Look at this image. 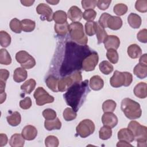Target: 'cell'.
Wrapping results in <instances>:
<instances>
[{
	"label": "cell",
	"instance_id": "6da1fadb",
	"mask_svg": "<svg viewBox=\"0 0 147 147\" xmlns=\"http://www.w3.org/2000/svg\"><path fill=\"white\" fill-rule=\"evenodd\" d=\"M91 51L87 45H79L75 42H67L64 61L61 67L62 76L70 74L73 71L82 68V63Z\"/></svg>",
	"mask_w": 147,
	"mask_h": 147
},
{
	"label": "cell",
	"instance_id": "7a4b0ae2",
	"mask_svg": "<svg viewBox=\"0 0 147 147\" xmlns=\"http://www.w3.org/2000/svg\"><path fill=\"white\" fill-rule=\"evenodd\" d=\"M90 91L88 80H85L73 84L63 96L67 104L76 112L83 103Z\"/></svg>",
	"mask_w": 147,
	"mask_h": 147
},
{
	"label": "cell",
	"instance_id": "3957f363",
	"mask_svg": "<svg viewBox=\"0 0 147 147\" xmlns=\"http://www.w3.org/2000/svg\"><path fill=\"white\" fill-rule=\"evenodd\" d=\"M121 109L125 115L129 119L139 118L142 114L140 105L129 98H124L122 100Z\"/></svg>",
	"mask_w": 147,
	"mask_h": 147
},
{
	"label": "cell",
	"instance_id": "277c9868",
	"mask_svg": "<svg viewBox=\"0 0 147 147\" xmlns=\"http://www.w3.org/2000/svg\"><path fill=\"white\" fill-rule=\"evenodd\" d=\"M128 129L133 133L134 136V140L137 142L138 146H146L147 127L145 126L141 125L136 121H132L129 123Z\"/></svg>",
	"mask_w": 147,
	"mask_h": 147
},
{
	"label": "cell",
	"instance_id": "5b68a950",
	"mask_svg": "<svg viewBox=\"0 0 147 147\" xmlns=\"http://www.w3.org/2000/svg\"><path fill=\"white\" fill-rule=\"evenodd\" d=\"M71 38L75 42L85 45L88 42V38L85 35L83 26L79 22H74L69 25V29Z\"/></svg>",
	"mask_w": 147,
	"mask_h": 147
},
{
	"label": "cell",
	"instance_id": "8992f818",
	"mask_svg": "<svg viewBox=\"0 0 147 147\" xmlns=\"http://www.w3.org/2000/svg\"><path fill=\"white\" fill-rule=\"evenodd\" d=\"M133 81L131 74L128 72H119L115 71L110 79V85L115 88H118L122 86L127 87Z\"/></svg>",
	"mask_w": 147,
	"mask_h": 147
},
{
	"label": "cell",
	"instance_id": "52a82bcc",
	"mask_svg": "<svg viewBox=\"0 0 147 147\" xmlns=\"http://www.w3.org/2000/svg\"><path fill=\"white\" fill-rule=\"evenodd\" d=\"M82 80L81 72L76 71L69 75L60 79L58 83V90L60 92H64L75 83L80 82Z\"/></svg>",
	"mask_w": 147,
	"mask_h": 147
},
{
	"label": "cell",
	"instance_id": "ba28073f",
	"mask_svg": "<svg viewBox=\"0 0 147 147\" xmlns=\"http://www.w3.org/2000/svg\"><path fill=\"white\" fill-rule=\"evenodd\" d=\"M78 135L82 138H86L95 131V124L90 119H85L80 121L76 127Z\"/></svg>",
	"mask_w": 147,
	"mask_h": 147
},
{
	"label": "cell",
	"instance_id": "9c48e42d",
	"mask_svg": "<svg viewBox=\"0 0 147 147\" xmlns=\"http://www.w3.org/2000/svg\"><path fill=\"white\" fill-rule=\"evenodd\" d=\"M16 59L21 67L25 69H30L36 65V61L33 57L25 51H20L16 55Z\"/></svg>",
	"mask_w": 147,
	"mask_h": 147
},
{
	"label": "cell",
	"instance_id": "30bf717a",
	"mask_svg": "<svg viewBox=\"0 0 147 147\" xmlns=\"http://www.w3.org/2000/svg\"><path fill=\"white\" fill-rule=\"evenodd\" d=\"M33 96L36 99V103L38 106H42L47 103L53 102L55 98L49 95L42 87H38L35 90Z\"/></svg>",
	"mask_w": 147,
	"mask_h": 147
},
{
	"label": "cell",
	"instance_id": "8fae6325",
	"mask_svg": "<svg viewBox=\"0 0 147 147\" xmlns=\"http://www.w3.org/2000/svg\"><path fill=\"white\" fill-rule=\"evenodd\" d=\"M99 61V56L96 52H93L88 54L82 61V68L85 71H93Z\"/></svg>",
	"mask_w": 147,
	"mask_h": 147
},
{
	"label": "cell",
	"instance_id": "7c38bea8",
	"mask_svg": "<svg viewBox=\"0 0 147 147\" xmlns=\"http://www.w3.org/2000/svg\"><path fill=\"white\" fill-rule=\"evenodd\" d=\"M36 11L41 16L40 19L42 21L46 20L50 22L53 20V11L48 5L44 3H39L36 7Z\"/></svg>",
	"mask_w": 147,
	"mask_h": 147
},
{
	"label": "cell",
	"instance_id": "4fadbf2b",
	"mask_svg": "<svg viewBox=\"0 0 147 147\" xmlns=\"http://www.w3.org/2000/svg\"><path fill=\"white\" fill-rule=\"evenodd\" d=\"M102 122L104 126L113 128L118 123V118L111 112H106L102 117Z\"/></svg>",
	"mask_w": 147,
	"mask_h": 147
},
{
	"label": "cell",
	"instance_id": "5bb4252c",
	"mask_svg": "<svg viewBox=\"0 0 147 147\" xmlns=\"http://www.w3.org/2000/svg\"><path fill=\"white\" fill-rule=\"evenodd\" d=\"M105 48L107 50L109 49H117L120 45V40L114 35H109L105 39L104 41Z\"/></svg>",
	"mask_w": 147,
	"mask_h": 147
},
{
	"label": "cell",
	"instance_id": "9a60e30c",
	"mask_svg": "<svg viewBox=\"0 0 147 147\" xmlns=\"http://www.w3.org/2000/svg\"><path fill=\"white\" fill-rule=\"evenodd\" d=\"M21 134L25 140L32 141L36 137L37 135V130L32 125H26L23 128Z\"/></svg>",
	"mask_w": 147,
	"mask_h": 147
},
{
	"label": "cell",
	"instance_id": "2e32d148",
	"mask_svg": "<svg viewBox=\"0 0 147 147\" xmlns=\"http://www.w3.org/2000/svg\"><path fill=\"white\" fill-rule=\"evenodd\" d=\"M68 17L71 21L74 22H79L83 17L82 10L76 6H71L68 11Z\"/></svg>",
	"mask_w": 147,
	"mask_h": 147
},
{
	"label": "cell",
	"instance_id": "e0dca14e",
	"mask_svg": "<svg viewBox=\"0 0 147 147\" xmlns=\"http://www.w3.org/2000/svg\"><path fill=\"white\" fill-rule=\"evenodd\" d=\"M118 139L127 142H131L134 140V136L131 131L128 128L121 129L118 132Z\"/></svg>",
	"mask_w": 147,
	"mask_h": 147
},
{
	"label": "cell",
	"instance_id": "ac0fdd59",
	"mask_svg": "<svg viewBox=\"0 0 147 147\" xmlns=\"http://www.w3.org/2000/svg\"><path fill=\"white\" fill-rule=\"evenodd\" d=\"M134 95L141 99L145 98L147 96V84L145 82L138 83L134 88Z\"/></svg>",
	"mask_w": 147,
	"mask_h": 147
},
{
	"label": "cell",
	"instance_id": "d6986e66",
	"mask_svg": "<svg viewBox=\"0 0 147 147\" xmlns=\"http://www.w3.org/2000/svg\"><path fill=\"white\" fill-rule=\"evenodd\" d=\"M107 26L111 30H118L122 26V20L119 17L111 16L107 20Z\"/></svg>",
	"mask_w": 147,
	"mask_h": 147
},
{
	"label": "cell",
	"instance_id": "ffe728a7",
	"mask_svg": "<svg viewBox=\"0 0 147 147\" xmlns=\"http://www.w3.org/2000/svg\"><path fill=\"white\" fill-rule=\"evenodd\" d=\"M89 85L92 90L98 91L103 87L104 82L99 75H94L90 78Z\"/></svg>",
	"mask_w": 147,
	"mask_h": 147
},
{
	"label": "cell",
	"instance_id": "44dd1931",
	"mask_svg": "<svg viewBox=\"0 0 147 147\" xmlns=\"http://www.w3.org/2000/svg\"><path fill=\"white\" fill-rule=\"evenodd\" d=\"M28 77V74L26 70L22 67H18L14 71L13 74V80L17 83H20L25 80Z\"/></svg>",
	"mask_w": 147,
	"mask_h": 147
},
{
	"label": "cell",
	"instance_id": "7402d4cb",
	"mask_svg": "<svg viewBox=\"0 0 147 147\" xmlns=\"http://www.w3.org/2000/svg\"><path fill=\"white\" fill-rule=\"evenodd\" d=\"M127 22L129 25L134 29H138L141 25V17L134 13H131L127 17Z\"/></svg>",
	"mask_w": 147,
	"mask_h": 147
},
{
	"label": "cell",
	"instance_id": "603a6c76",
	"mask_svg": "<svg viewBox=\"0 0 147 147\" xmlns=\"http://www.w3.org/2000/svg\"><path fill=\"white\" fill-rule=\"evenodd\" d=\"M25 139L22 134L16 133L12 135L10 140L9 145L11 147H22L24 145Z\"/></svg>",
	"mask_w": 147,
	"mask_h": 147
},
{
	"label": "cell",
	"instance_id": "cb8c5ba5",
	"mask_svg": "<svg viewBox=\"0 0 147 147\" xmlns=\"http://www.w3.org/2000/svg\"><path fill=\"white\" fill-rule=\"evenodd\" d=\"M59 81V79L57 78L53 75H49L47 78L45 80V83L47 87L51 90H52L53 92H59V90H58Z\"/></svg>",
	"mask_w": 147,
	"mask_h": 147
},
{
	"label": "cell",
	"instance_id": "d4e9b609",
	"mask_svg": "<svg viewBox=\"0 0 147 147\" xmlns=\"http://www.w3.org/2000/svg\"><path fill=\"white\" fill-rule=\"evenodd\" d=\"M127 54L131 59H137L142 54L141 48L136 44H131L127 48Z\"/></svg>",
	"mask_w": 147,
	"mask_h": 147
},
{
	"label": "cell",
	"instance_id": "484cf974",
	"mask_svg": "<svg viewBox=\"0 0 147 147\" xmlns=\"http://www.w3.org/2000/svg\"><path fill=\"white\" fill-rule=\"evenodd\" d=\"M44 127L47 130H59L61 127V123L58 118L52 120H45L44 122Z\"/></svg>",
	"mask_w": 147,
	"mask_h": 147
},
{
	"label": "cell",
	"instance_id": "4316f807",
	"mask_svg": "<svg viewBox=\"0 0 147 147\" xmlns=\"http://www.w3.org/2000/svg\"><path fill=\"white\" fill-rule=\"evenodd\" d=\"M95 34H96L98 44L103 42L105 39L108 36L105 29L100 26L97 22H95Z\"/></svg>",
	"mask_w": 147,
	"mask_h": 147
},
{
	"label": "cell",
	"instance_id": "83f0119b",
	"mask_svg": "<svg viewBox=\"0 0 147 147\" xmlns=\"http://www.w3.org/2000/svg\"><path fill=\"white\" fill-rule=\"evenodd\" d=\"M53 20L55 21L56 24H64L67 22V14L63 10L56 11L53 14Z\"/></svg>",
	"mask_w": 147,
	"mask_h": 147
},
{
	"label": "cell",
	"instance_id": "f1b7e54d",
	"mask_svg": "<svg viewBox=\"0 0 147 147\" xmlns=\"http://www.w3.org/2000/svg\"><path fill=\"white\" fill-rule=\"evenodd\" d=\"M134 74L140 79H144L147 76V66L137 64L133 69Z\"/></svg>",
	"mask_w": 147,
	"mask_h": 147
},
{
	"label": "cell",
	"instance_id": "f546056e",
	"mask_svg": "<svg viewBox=\"0 0 147 147\" xmlns=\"http://www.w3.org/2000/svg\"><path fill=\"white\" fill-rule=\"evenodd\" d=\"M6 119L10 125L12 126H17L21 123V114L18 111H14L11 115L7 116Z\"/></svg>",
	"mask_w": 147,
	"mask_h": 147
},
{
	"label": "cell",
	"instance_id": "4dcf8cb0",
	"mask_svg": "<svg viewBox=\"0 0 147 147\" xmlns=\"http://www.w3.org/2000/svg\"><path fill=\"white\" fill-rule=\"evenodd\" d=\"M36 85L35 80L30 79L21 86V89L27 94H30L34 89Z\"/></svg>",
	"mask_w": 147,
	"mask_h": 147
},
{
	"label": "cell",
	"instance_id": "1f68e13d",
	"mask_svg": "<svg viewBox=\"0 0 147 147\" xmlns=\"http://www.w3.org/2000/svg\"><path fill=\"white\" fill-rule=\"evenodd\" d=\"M22 30L26 32H32L36 26V23L34 21L29 19H24L21 21Z\"/></svg>",
	"mask_w": 147,
	"mask_h": 147
},
{
	"label": "cell",
	"instance_id": "d6a6232c",
	"mask_svg": "<svg viewBox=\"0 0 147 147\" xmlns=\"http://www.w3.org/2000/svg\"><path fill=\"white\" fill-rule=\"evenodd\" d=\"M69 29V25L67 22L63 24H55V32L61 36H65L68 32Z\"/></svg>",
	"mask_w": 147,
	"mask_h": 147
},
{
	"label": "cell",
	"instance_id": "836d02e7",
	"mask_svg": "<svg viewBox=\"0 0 147 147\" xmlns=\"http://www.w3.org/2000/svg\"><path fill=\"white\" fill-rule=\"evenodd\" d=\"M99 68L100 72L105 75H109L113 71L114 67L113 65L108 61H102L99 65Z\"/></svg>",
	"mask_w": 147,
	"mask_h": 147
},
{
	"label": "cell",
	"instance_id": "e575fe53",
	"mask_svg": "<svg viewBox=\"0 0 147 147\" xmlns=\"http://www.w3.org/2000/svg\"><path fill=\"white\" fill-rule=\"evenodd\" d=\"M11 63V58L5 49H0V63L3 65H9Z\"/></svg>",
	"mask_w": 147,
	"mask_h": 147
},
{
	"label": "cell",
	"instance_id": "d590c367",
	"mask_svg": "<svg viewBox=\"0 0 147 147\" xmlns=\"http://www.w3.org/2000/svg\"><path fill=\"white\" fill-rule=\"evenodd\" d=\"M11 43V37L6 31L1 30L0 32V44L1 47L6 48Z\"/></svg>",
	"mask_w": 147,
	"mask_h": 147
},
{
	"label": "cell",
	"instance_id": "8d00e7d4",
	"mask_svg": "<svg viewBox=\"0 0 147 147\" xmlns=\"http://www.w3.org/2000/svg\"><path fill=\"white\" fill-rule=\"evenodd\" d=\"M117 106V103L115 101L111 99H108L105 101L102 104V110L104 113L111 112L113 113Z\"/></svg>",
	"mask_w": 147,
	"mask_h": 147
},
{
	"label": "cell",
	"instance_id": "74e56055",
	"mask_svg": "<svg viewBox=\"0 0 147 147\" xmlns=\"http://www.w3.org/2000/svg\"><path fill=\"white\" fill-rule=\"evenodd\" d=\"M112 136L111 128L104 126L100 128L99 131V136L101 140H106L109 139Z\"/></svg>",
	"mask_w": 147,
	"mask_h": 147
},
{
	"label": "cell",
	"instance_id": "f35d334b",
	"mask_svg": "<svg viewBox=\"0 0 147 147\" xmlns=\"http://www.w3.org/2000/svg\"><path fill=\"white\" fill-rule=\"evenodd\" d=\"M63 118L67 121H71L75 119L76 118V112L70 107L66 108L63 113Z\"/></svg>",
	"mask_w": 147,
	"mask_h": 147
},
{
	"label": "cell",
	"instance_id": "ab89813d",
	"mask_svg": "<svg viewBox=\"0 0 147 147\" xmlns=\"http://www.w3.org/2000/svg\"><path fill=\"white\" fill-rule=\"evenodd\" d=\"M9 26L10 29L16 33H20L22 30L21 21L16 18H14L10 21Z\"/></svg>",
	"mask_w": 147,
	"mask_h": 147
},
{
	"label": "cell",
	"instance_id": "60d3db41",
	"mask_svg": "<svg viewBox=\"0 0 147 147\" xmlns=\"http://www.w3.org/2000/svg\"><path fill=\"white\" fill-rule=\"evenodd\" d=\"M106 57L107 59L113 64H116L118 61L119 56L118 52L115 49H109L106 52Z\"/></svg>",
	"mask_w": 147,
	"mask_h": 147
},
{
	"label": "cell",
	"instance_id": "b9f144b4",
	"mask_svg": "<svg viewBox=\"0 0 147 147\" xmlns=\"http://www.w3.org/2000/svg\"><path fill=\"white\" fill-rule=\"evenodd\" d=\"M127 6L124 3H117L113 7L114 13L117 16H122L127 11Z\"/></svg>",
	"mask_w": 147,
	"mask_h": 147
},
{
	"label": "cell",
	"instance_id": "7bdbcfd3",
	"mask_svg": "<svg viewBox=\"0 0 147 147\" xmlns=\"http://www.w3.org/2000/svg\"><path fill=\"white\" fill-rule=\"evenodd\" d=\"M59 144V140L56 136H49L45 140V145L47 147H57Z\"/></svg>",
	"mask_w": 147,
	"mask_h": 147
},
{
	"label": "cell",
	"instance_id": "ee69618b",
	"mask_svg": "<svg viewBox=\"0 0 147 147\" xmlns=\"http://www.w3.org/2000/svg\"><path fill=\"white\" fill-rule=\"evenodd\" d=\"M85 32L89 36L95 34V22H87L85 24Z\"/></svg>",
	"mask_w": 147,
	"mask_h": 147
},
{
	"label": "cell",
	"instance_id": "f6af8a7d",
	"mask_svg": "<svg viewBox=\"0 0 147 147\" xmlns=\"http://www.w3.org/2000/svg\"><path fill=\"white\" fill-rule=\"evenodd\" d=\"M96 16V12L94 9L86 10L83 13V18L88 22L93 21Z\"/></svg>",
	"mask_w": 147,
	"mask_h": 147
},
{
	"label": "cell",
	"instance_id": "bcb514c9",
	"mask_svg": "<svg viewBox=\"0 0 147 147\" xmlns=\"http://www.w3.org/2000/svg\"><path fill=\"white\" fill-rule=\"evenodd\" d=\"M136 9L141 12L145 13L147 11V1L146 0H138L135 3Z\"/></svg>",
	"mask_w": 147,
	"mask_h": 147
},
{
	"label": "cell",
	"instance_id": "7dc6e473",
	"mask_svg": "<svg viewBox=\"0 0 147 147\" xmlns=\"http://www.w3.org/2000/svg\"><path fill=\"white\" fill-rule=\"evenodd\" d=\"M42 116L45 120H52L56 118V111L51 109H46L42 113Z\"/></svg>",
	"mask_w": 147,
	"mask_h": 147
},
{
	"label": "cell",
	"instance_id": "c3c4849f",
	"mask_svg": "<svg viewBox=\"0 0 147 147\" xmlns=\"http://www.w3.org/2000/svg\"><path fill=\"white\" fill-rule=\"evenodd\" d=\"M82 7L86 10L88 9H93L95 7L97 4V1L96 0H83L81 2Z\"/></svg>",
	"mask_w": 147,
	"mask_h": 147
},
{
	"label": "cell",
	"instance_id": "681fc988",
	"mask_svg": "<svg viewBox=\"0 0 147 147\" xmlns=\"http://www.w3.org/2000/svg\"><path fill=\"white\" fill-rule=\"evenodd\" d=\"M111 16L110 14H109L107 13H103L100 17L99 20H98V24L100 26H101L102 28H107V20L109 18V17Z\"/></svg>",
	"mask_w": 147,
	"mask_h": 147
},
{
	"label": "cell",
	"instance_id": "f907efd6",
	"mask_svg": "<svg viewBox=\"0 0 147 147\" xmlns=\"http://www.w3.org/2000/svg\"><path fill=\"white\" fill-rule=\"evenodd\" d=\"M32 106V100L30 97H25L24 99L20 102V106L24 110L29 109Z\"/></svg>",
	"mask_w": 147,
	"mask_h": 147
},
{
	"label": "cell",
	"instance_id": "816d5d0a",
	"mask_svg": "<svg viewBox=\"0 0 147 147\" xmlns=\"http://www.w3.org/2000/svg\"><path fill=\"white\" fill-rule=\"evenodd\" d=\"M137 37L140 42L146 43L147 42V30L144 29L139 31L137 34Z\"/></svg>",
	"mask_w": 147,
	"mask_h": 147
},
{
	"label": "cell",
	"instance_id": "f5cc1de1",
	"mask_svg": "<svg viewBox=\"0 0 147 147\" xmlns=\"http://www.w3.org/2000/svg\"><path fill=\"white\" fill-rule=\"evenodd\" d=\"M111 2V0H107V1L99 0V1H97L96 5L100 10H105L108 9Z\"/></svg>",
	"mask_w": 147,
	"mask_h": 147
},
{
	"label": "cell",
	"instance_id": "db71d44e",
	"mask_svg": "<svg viewBox=\"0 0 147 147\" xmlns=\"http://www.w3.org/2000/svg\"><path fill=\"white\" fill-rule=\"evenodd\" d=\"M9 76V71L5 69H0V82L6 83V81L7 80Z\"/></svg>",
	"mask_w": 147,
	"mask_h": 147
},
{
	"label": "cell",
	"instance_id": "11a10c76",
	"mask_svg": "<svg viewBox=\"0 0 147 147\" xmlns=\"http://www.w3.org/2000/svg\"><path fill=\"white\" fill-rule=\"evenodd\" d=\"M8 138L5 134L1 133L0 134V146H3L7 144Z\"/></svg>",
	"mask_w": 147,
	"mask_h": 147
},
{
	"label": "cell",
	"instance_id": "9f6ffc18",
	"mask_svg": "<svg viewBox=\"0 0 147 147\" xmlns=\"http://www.w3.org/2000/svg\"><path fill=\"white\" fill-rule=\"evenodd\" d=\"M147 55L146 53L142 55L141 56L140 59H139V63L141 65H144L145 66H147Z\"/></svg>",
	"mask_w": 147,
	"mask_h": 147
},
{
	"label": "cell",
	"instance_id": "6f0895ef",
	"mask_svg": "<svg viewBox=\"0 0 147 147\" xmlns=\"http://www.w3.org/2000/svg\"><path fill=\"white\" fill-rule=\"evenodd\" d=\"M117 146H132V145L126 141L119 140V141H118V143L117 144Z\"/></svg>",
	"mask_w": 147,
	"mask_h": 147
},
{
	"label": "cell",
	"instance_id": "680465c9",
	"mask_svg": "<svg viewBox=\"0 0 147 147\" xmlns=\"http://www.w3.org/2000/svg\"><path fill=\"white\" fill-rule=\"evenodd\" d=\"M34 2V0H33V1H29V0L21 1V3L25 6H30L33 4Z\"/></svg>",
	"mask_w": 147,
	"mask_h": 147
},
{
	"label": "cell",
	"instance_id": "91938a15",
	"mask_svg": "<svg viewBox=\"0 0 147 147\" xmlns=\"http://www.w3.org/2000/svg\"><path fill=\"white\" fill-rule=\"evenodd\" d=\"M6 86V83L0 82V93H3L5 92Z\"/></svg>",
	"mask_w": 147,
	"mask_h": 147
},
{
	"label": "cell",
	"instance_id": "94428289",
	"mask_svg": "<svg viewBox=\"0 0 147 147\" xmlns=\"http://www.w3.org/2000/svg\"><path fill=\"white\" fill-rule=\"evenodd\" d=\"M1 94V97H0V99H1V101H0V103L2 104L3 103L5 100H6V93L4 92L3 93H0Z\"/></svg>",
	"mask_w": 147,
	"mask_h": 147
},
{
	"label": "cell",
	"instance_id": "6125c7cd",
	"mask_svg": "<svg viewBox=\"0 0 147 147\" xmlns=\"http://www.w3.org/2000/svg\"><path fill=\"white\" fill-rule=\"evenodd\" d=\"M47 2L51 5H56L59 2V1H47Z\"/></svg>",
	"mask_w": 147,
	"mask_h": 147
}]
</instances>
